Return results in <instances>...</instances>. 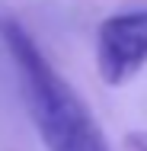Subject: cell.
I'll use <instances>...</instances> for the list:
<instances>
[{
	"instance_id": "cell-1",
	"label": "cell",
	"mask_w": 147,
	"mask_h": 151,
	"mask_svg": "<svg viewBox=\"0 0 147 151\" xmlns=\"http://www.w3.org/2000/svg\"><path fill=\"white\" fill-rule=\"evenodd\" d=\"M0 39L19 68L26 106L42 145L48 151H109V142L83 96L61 77V71H55L35 39L10 13H0Z\"/></svg>"
},
{
	"instance_id": "cell-2",
	"label": "cell",
	"mask_w": 147,
	"mask_h": 151,
	"mask_svg": "<svg viewBox=\"0 0 147 151\" xmlns=\"http://www.w3.org/2000/svg\"><path fill=\"white\" fill-rule=\"evenodd\" d=\"M147 64V10L102 19L96 32V68L109 87H121Z\"/></svg>"
},
{
	"instance_id": "cell-3",
	"label": "cell",
	"mask_w": 147,
	"mask_h": 151,
	"mask_svg": "<svg viewBox=\"0 0 147 151\" xmlns=\"http://www.w3.org/2000/svg\"><path fill=\"white\" fill-rule=\"evenodd\" d=\"M125 148L128 151H147V132H128L125 135Z\"/></svg>"
}]
</instances>
